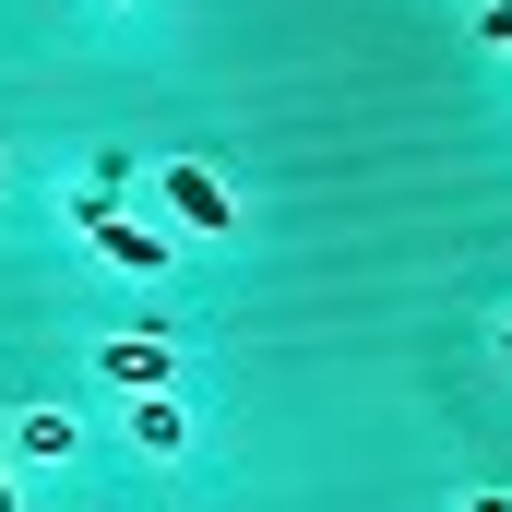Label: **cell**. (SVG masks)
Instances as JSON below:
<instances>
[{
  "instance_id": "1",
  "label": "cell",
  "mask_w": 512,
  "mask_h": 512,
  "mask_svg": "<svg viewBox=\"0 0 512 512\" xmlns=\"http://www.w3.org/2000/svg\"><path fill=\"white\" fill-rule=\"evenodd\" d=\"M96 370H108L120 393H167V370H179V358H167L155 334H120V346H96Z\"/></svg>"
},
{
  "instance_id": "2",
  "label": "cell",
  "mask_w": 512,
  "mask_h": 512,
  "mask_svg": "<svg viewBox=\"0 0 512 512\" xmlns=\"http://www.w3.org/2000/svg\"><path fill=\"white\" fill-rule=\"evenodd\" d=\"M167 215L179 227H227V179L215 167H167Z\"/></svg>"
},
{
  "instance_id": "3",
  "label": "cell",
  "mask_w": 512,
  "mask_h": 512,
  "mask_svg": "<svg viewBox=\"0 0 512 512\" xmlns=\"http://www.w3.org/2000/svg\"><path fill=\"white\" fill-rule=\"evenodd\" d=\"M131 441H143V453H179V405L143 393V405H131Z\"/></svg>"
},
{
  "instance_id": "4",
  "label": "cell",
  "mask_w": 512,
  "mask_h": 512,
  "mask_svg": "<svg viewBox=\"0 0 512 512\" xmlns=\"http://www.w3.org/2000/svg\"><path fill=\"white\" fill-rule=\"evenodd\" d=\"M24 453H36V465H48V453H72V417H60V405H36V417H24Z\"/></svg>"
},
{
  "instance_id": "5",
  "label": "cell",
  "mask_w": 512,
  "mask_h": 512,
  "mask_svg": "<svg viewBox=\"0 0 512 512\" xmlns=\"http://www.w3.org/2000/svg\"><path fill=\"white\" fill-rule=\"evenodd\" d=\"M477 36H489V48H512V0H489V12H477Z\"/></svg>"
},
{
  "instance_id": "6",
  "label": "cell",
  "mask_w": 512,
  "mask_h": 512,
  "mask_svg": "<svg viewBox=\"0 0 512 512\" xmlns=\"http://www.w3.org/2000/svg\"><path fill=\"white\" fill-rule=\"evenodd\" d=\"M465 512H512V501H501V489H489V501H465Z\"/></svg>"
},
{
  "instance_id": "7",
  "label": "cell",
  "mask_w": 512,
  "mask_h": 512,
  "mask_svg": "<svg viewBox=\"0 0 512 512\" xmlns=\"http://www.w3.org/2000/svg\"><path fill=\"white\" fill-rule=\"evenodd\" d=\"M0 512H12V465H0Z\"/></svg>"
}]
</instances>
